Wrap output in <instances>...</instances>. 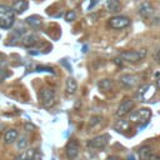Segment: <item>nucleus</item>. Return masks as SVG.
<instances>
[{
    "label": "nucleus",
    "mask_w": 160,
    "mask_h": 160,
    "mask_svg": "<svg viewBox=\"0 0 160 160\" xmlns=\"http://www.w3.org/2000/svg\"><path fill=\"white\" fill-rule=\"evenodd\" d=\"M15 22V12L6 5H0V28L10 29Z\"/></svg>",
    "instance_id": "obj_1"
},
{
    "label": "nucleus",
    "mask_w": 160,
    "mask_h": 160,
    "mask_svg": "<svg viewBox=\"0 0 160 160\" xmlns=\"http://www.w3.org/2000/svg\"><path fill=\"white\" fill-rule=\"evenodd\" d=\"M150 116H151L150 109L141 108V109H138V110H134V111L130 112L129 121L134 122V124H138V125H142V124H145L150 119Z\"/></svg>",
    "instance_id": "obj_2"
},
{
    "label": "nucleus",
    "mask_w": 160,
    "mask_h": 160,
    "mask_svg": "<svg viewBox=\"0 0 160 160\" xmlns=\"http://www.w3.org/2000/svg\"><path fill=\"white\" fill-rule=\"evenodd\" d=\"M148 55V50L146 49H140V50H126V51H121L120 52V58L125 61L129 62H136L142 60L144 58H146Z\"/></svg>",
    "instance_id": "obj_3"
},
{
    "label": "nucleus",
    "mask_w": 160,
    "mask_h": 160,
    "mask_svg": "<svg viewBox=\"0 0 160 160\" xmlns=\"http://www.w3.org/2000/svg\"><path fill=\"white\" fill-rule=\"evenodd\" d=\"M40 102L45 108H51L55 104V91L51 88H42L40 91Z\"/></svg>",
    "instance_id": "obj_4"
},
{
    "label": "nucleus",
    "mask_w": 160,
    "mask_h": 160,
    "mask_svg": "<svg viewBox=\"0 0 160 160\" xmlns=\"http://www.w3.org/2000/svg\"><path fill=\"white\" fill-rule=\"evenodd\" d=\"M110 141V135L109 134H101V135H98L90 140H88L86 145L89 148H92V149H104Z\"/></svg>",
    "instance_id": "obj_5"
},
{
    "label": "nucleus",
    "mask_w": 160,
    "mask_h": 160,
    "mask_svg": "<svg viewBox=\"0 0 160 160\" xmlns=\"http://www.w3.org/2000/svg\"><path fill=\"white\" fill-rule=\"evenodd\" d=\"M130 25V19L124 15H115L109 19V26L112 29H124Z\"/></svg>",
    "instance_id": "obj_6"
},
{
    "label": "nucleus",
    "mask_w": 160,
    "mask_h": 160,
    "mask_svg": "<svg viewBox=\"0 0 160 160\" xmlns=\"http://www.w3.org/2000/svg\"><path fill=\"white\" fill-rule=\"evenodd\" d=\"M132 108H134V100H131V99H125V100H122L121 102H120V105L118 106V110H116V116H119V118H122V116H125L126 114H129L131 110H132Z\"/></svg>",
    "instance_id": "obj_7"
},
{
    "label": "nucleus",
    "mask_w": 160,
    "mask_h": 160,
    "mask_svg": "<svg viewBox=\"0 0 160 160\" xmlns=\"http://www.w3.org/2000/svg\"><path fill=\"white\" fill-rule=\"evenodd\" d=\"M154 11H155V9H154V6H152L149 1H144V2H141L140 6H139V15H140L142 19H149V18H151L152 14H154Z\"/></svg>",
    "instance_id": "obj_8"
},
{
    "label": "nucleus",
    "mask_w": 160,
    "mask_h": 160,
    "mask_svg": "<svg viewBox=\"0 0 160 160\" xmlns=\"http://www.w3.org/2000/svg\"><path fill=\"white\" fill-rule=\"evenodd\" d=\"M65 152H66V156L69 159H75L79 154V144L76 140H70L68 144H66V148H65Z\"/></svg>",
    "instance_id": "obj_9"
},
{
    "label": "nucleus",
    "mask_w": 160,
    "mask_h": 160,
    "mask_svg": "<svg viewBox=\"0 0 160 160\" xmlns=\"http://www.w3.org/2000/svg\"><path fill=\"white\" fill-rule=\"evenodd\" d=\"M120 82L125 88H134L139 82V78L131 74H124L120 76Z\"/></svg>",
    "instance_id": "obj_10"
},
{
    "label": "nucleus",
    "mask_w": 160,
    "mask_h": 160,
    "mask_svg": "<svg viewBox=\"0 0 160 160\" xmlns=\"http://www.w3.org/2000/svg\"><path fill=\"white\" fill-rule=\"evenodd\" d=\"M39 42V36L35 34H28L21 39V44L26 48H32Z\"/></svg>",
    "instance_id": "obj_11"
},
{
    "label": "nucleus",
    "mask_w": 160,
    "mask_h": 160,
    "mask_svg": "<svg viewBox=\"0 0 160 160\" xmlns=\"http://www.w3.org/2000/svg\"><path fill=\"white\" fill-rule=\"evenodd\" d=\"M28 6H29V2L26 0H16L12 4V8L11 9L16 14H22L25 10H28Z\"/></svg>",
    "instance_id": "obj_12"
},
{
    "label": "nucleus",
    "mask_w": 160,
    "mask_h": 160,
    "mask_svg": "<svg viewBox=\"0 0 160 160\" xmlns=\"http://www.w3.org/2000/svg\"><path fill=\"white\" fill-rule=\"evenodd\" d=\"M18 136H19V134L15 129H9L4 134V141H5V144H14L18 140Z\"/></svg>",
    "instance_id": "obj_13"
},
{
    "label": "nucleus",
    "mask_w": 160,
    "mask_h": 160,
    "mask_svg": "<svg viewBox=\"0 0 160 160\" xmlns=\"http://www.w3.org/2000/svg\"><path fill=\"white\" fill-rule=\"evenodd\" d=\"M76 89H78V84H76V80L74 78H68L66 79V82H65V90L69 95H72L76 92Z\"/></svg>",
    "instance_id": "obj_14"
},
{
    "label": "nucleus",
    "mask_w": 160,
    "mask_h": 160,
    "mask_svg": "<svg viewBox=\"0 0 160 160\" xmlns=\"http://www.w3.org/2000/svg\"><path fill=\"white\" fill-rule=\"evenodd\" d=\"M139 158L140 160H150L152 158V151L150 146H141L139 150Z\"/></svg>",
    "instance_id": "obj_15"
},
{
    "label": "nucleus",
    "mask_w": 160,
    "mask_h": 160,
    "mask_svg": "<svg viewBox=\"0 0 160 160\" xmlns=\"http://www.w3.org/2000/svg\"><path fill=\"white\" fill-rule=\"evenodd\" d=\"M105 6H106L108 11H110V12H118L120 10V8H121V4H120V0H106Z\"/></svg>",
    "instance_id": "obj_16"
},
{
    "label": "nucleus",
    "mask_w": 160,
    "mask_h": 160,
    "mask_svg": "<svg viewBox=\"0 0 160 160\" xmlns=\"http://www.w3.org/2000/svg\"><path fill=\"white\" fill-rule=\"evenodd\" d=\"M26 22H28L31 28L38 29V28H40V25H41V22H42V19H41L40 16H38V15H31V16H29V18L26 19Z\"/></svg>",
    "instance_id": "obj_17"
},
{
    "label": "nucleus",
    "mask_w": 160,
    "mask_h": 160,
    "mask_svg": "<svg viewBox=\"0 0 160 160\" xmlns=\"http://www.w3.org/2000/svg\"><path fill=\"white\" fill-rule=\"evenodd\" d=\"M129 128H130V121H129V120H124V119L118 120V121L115 122V125H114V129L118 130V131H121V132H124V131L128 130Z\"/></svg>",
    "instance_id": "obj_18"
},
{
    "label": "nucleus",
    "mask_w": 160,
    "mask_h": 160,
    "mask_svg": "<svg viewBox=\"0 0 160 160\" xmlns=\"http://www.w3.org/2000/svg\"><path fill=\"white\" fill-rule=\"evenodd\" d=\"M112 85H114V82H112L111 79H102V80H100V81L98 82L99 89L102 90V91H109V90H111V89H112Z\"/></svg>",
    "instance_id": "obj_19"
},
{
    "label": "nucleus",
    "mask_w": 160,
    "mask_h": 160,
    "mask_svg": "<svg viewBox=\"0 0 160 160\" xmlns=\"http://www.w3.org/2000/svg\"><path fill=\"white\" fill-rule=\"evenodd\" d=\"M26 145H28V138H26L25 135H21V136H20V139L18 140L16 146H18V149H19V150H24V149L26 148Z\"/></svg>",
    "instance_id": "obj_20"
},
{
    "label": "nucleus",
    "mask_w": 160,
    "mask_h": 160,
    "mask_svg": "<svg viewBox=\"0 0 160 160\" xmlns=\"http://www.w3.org/2000/svg\"><path fill=\"white\" fill-rule=\"evenodd\" d=\"M149 88H150V86H149V85H146V84L141 85V86L139 88L138 92H136V96H138V98H140V99H145V92L148 91V89H149Z\"/></svg>",
    "instance_id": "obj_21"
},
{
    "label": "nucleus",
    "mask_w": 160,
    "mask_h": 160,
    "mask_svg": "<svg viewBox=\"0 0 160 160\" xmlns=\"http://www.w3.org/2000/svg\"><path fill=\"white\" fill-rule=\"evenodd\" d=\"M76 19V12L74 11V10H70V11H68L66 14H65V20L66 21H74Z\"/></svg>",
    "instance_id": "obj_22"
},
{
    "label": "nucleus",
    "mask_w": 160,
    "mask_h": 160,
    "mask_svg": "<svg viewBox=\"0 0 160 160\" xmlns=\"http://www.w3.org/2000/svg\"><path fill=\"white\" fill-rule=\"evenodd\" d=\"M101 120H102L101 116H98V115H96V116H91V118H90V121H89V126L92 128V126H95L96 124H99Z\"/></svg>",
    "instance_id": "obj_23"
},
{
    "label": "nucleus",
    "mask_w": 160,
    "mask_h": 160,
    "mask_svg": "<svg viewBox=\"0 0 160 160\" xmlns=\"http://www.w3.org/2000/svg\"><path fill=\"white\" fill-rule=\"evenodd\" d=\"M36 70H38V71H48V72H51V74H54V70H52L51 68H45V66H38V68H36Z\"/></svg>",
    "instance_id": "obj_24"
},
{
    "label": "nucleus",
    "mask_w": 160,
    "mask_h": 160,
    "mask_svg": "<svg viewBox=\"0 0 160 160\" xmlns=\"http://www.w3.org/2000/svg\"><path fill=\"white\" fill-rule=\"evenodd\" d=\"M24 128H25L26 131H34V130H35V125H32V124H30V122H26Z\"/></svg>",
    "instance_id": "obj_25"
},
{
    "label": "nucleus",
    "mask_w": 160,
    "mask_h": 160,
    "mask_svg": "<svg viewBox=\"0 0 160 160\" xmlns=\"http://www.w3.org/2000/svg\"><path fill=\"white\" fill-rule=\"evenodd\" d=\"M8 76V72H5L2 69H0V80H4Z\"/></svg>",
    "instance_id": "obj_26"
},
{
    "label": "nucleus",
    "mask_w": 160,
    "mask_h": 160,
    "mask_svg": "<svg viewBox=\"0 0 160 160\" xmlns=\"http://www.w3.org/2000/svg\"><path fill=\"white\" fill-rule=\"evenodd\" d=\"M154 59H155L158 62H160V49L154 54Z\"/></svg>",
    "instance_id": "obj_27"
},
{
    "label": "nucleus",
    "mask_w": 160,
    "mask_h": 160,
    "mask_svg": "<svg viewBox=\"0 0 160 160\" xmlns=\"http://www.w3.org/2000/svg\"><path fill=\"white\" fill-rule=\"evenodd\" d=\"M24 159H25V154L22 152V154H20V155H18V156H16L14 160H24Z\"/></svg>",
    "instance_id": "obj_28"
},
{
    "label": "nucleus",
    "mask_w": 160,
    "mask_h": 160,
    "mask_svg": "<svg viewBox=\"0 0 160 160\" xmlns=\"http://www.w3.org/2000/svg\"><path fill=\"white\" fill-rule=\"evenodd\" d=\"M108 160H121L119 156H115V155H111V156H109L108 158Z\"/></svg>",
    "instance_id": "obj_29"
},
{
    "label": "nucleus",
    "mask_w": 160,
    "mask_h": 160,
    "mask_svg": "<svg viewBox=\"0 0 160 160\" xmlns=\"http://www.w3.org/2000/svg\"><path fill=\"white\" fill-rule=\"evenodd\" d=\"M34 160H41V156H40V154H39V152H36V154H35Z\"/></svg>",
    "instance_id": "obj_30"
},
{
    "label": "nucleus",
    "mask_w": 160,
    "mask_h": 160,
    "mask_svg": "<svg viewBox=\"0 0 160 160\" xmlns=\"http://www.w3.org/2000/svg\"><path fill=\"white\" fill-rule=\"evenodd\" d=\"M156 86H158V89L160 90V79H158V81H156Z\"/></svg>",
    "instance_id": "obj_31"
}]
</instances>
